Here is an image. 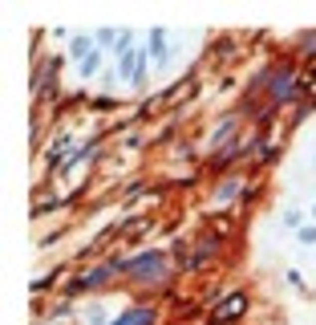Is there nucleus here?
I'll use <instances>...</instances> for the list:
<instances>
[{
  "instance_id": "1",
  "label": "nucleus",
  "mask_w": 316,
  "mask_h": 325,
  "mask_svg": "<svg viewBox=\"0 0 316 325\" xmlns=\"http://www.w3.org/2000/svg\"><path fill=\"white\" fill-rule=\"evenodd\" d=\"M158 269H162V256H158V252H150V256H138V260H134V273H138V277H154Z\"/></svg>"
},
{
  "instance_id": "2",
  "label": "nucleus",
  "mask_w": 316,
  "mask_h": 325,
  "mask_svg": "<svg viewBox=\"0 0 316 325\" xmlns=\"http://www.w3.org/2000/svg\"><path fill=\"white\" fill-rule=\"evenodd\" d=\"M114 325H150V313H146V309H134V313H126V317L114 321Z\"/></svg>"
},
{
  "instance_id": "3",
  "label": "nucleus",
  "mask_w": 316,
  "mask_h": 325,
  "mask_svg": "<svg viewBox=\"0 0 316 325\" xmlns=\"http://www.w3.org/2000/svg\"><path fill=\"white\" fill-rule=\"evenodd\" d=\"M243 305H247V301H243V297H235V301H227V305H223V309H219V321H223V317H231V313H239V309H243Z\"/></svg>"
}]
</instances>
